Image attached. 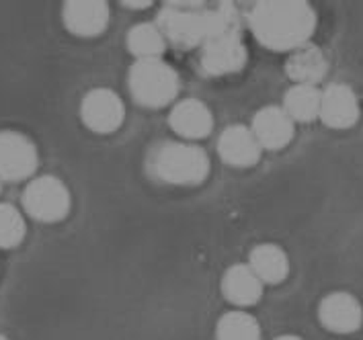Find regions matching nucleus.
Wrapping results in <instances>:
<instances>
[{
    "label": "nucleus",
    "mask_w": 363,
    "mask_h": 340,
    "mask_svg": "<svg viewBox=\"0 0 363 340\" xmlns=\"http://www.w3.org/2000/svg\"><path fill=\"white\" fill-rule=\"evenodd\" d=\"M316 21V11L304 0H263L249 15L250 31L263 47L289 54L310 43Z\"/></svg>",
    "instance_id": "1"
},
{
    "label": "nucleus",
    "mask_w": 363,
    "mask_h": 340,
    "mask_svg": "<svg viewBox=\"0 0 363 340\" xmlns=\"http://www.w3.org/2000/svg\"><path fill=\"white\" fill-rule=\"evenodd\" d=\"M238 25V11L230 2H222L216 8H203L201 2H172L164 4L156 17V27L167 45L172 43L177 50L201 47L213 33Z\"/></svg>",
    "instance_id": "2"
},
{
    "label": "nucleus",
    "mask_w": 363,
    "mask_h": 340,
    "mask_svg": "<svg viewBox=\"0 0 363 340\" xmlns=\"http://www.w3.org/2000/svg\"><path fill=\"white\" fill-rule=\"evenodd\" d=\"M211 162L208 152L193 142H162L148 156V172L172 187H195L208 181Z\"/></svg>",
    "instance_id": "3"
},
{
    "label": "nucleus",
    "mask_w": 363,
    "mask_h": 340,
    "mask_svg": "<svg viewBox=\"0 0 363 340\" xmlns=\"http://www.w3.org/2000/svg\"><path fill=\"white\" fill-rule=\"evenodd\" d=\"M128 86L135 103L148 109H160L179 93V74L164 60H135L128 74Z\"/></svg>",
    "instance_id": "4"
},
{
    "label": "nucleus",
    "mask_w": 363,
    "mask_h": 340,
    "mask_svg": "<svg viewBox=\"0 0 363 340\" xmlns=\"http://www.w3.org/2000/svg\"><path fill=\"white\" fill-rule=\"evenodd\" d=\"M21 201L25 213L41 224H57L66 220L72 209L70 189L54 174H41L31 178L23 191Z\"/></svg>",
    "instance_id": "5"
},
{
    "label": "nucleus",
    "mask_w": 363,
    "mask_h": 340,
    "mask_svg": "<svg viewBox=\"0 0 363 340\" xmlns=\"http://www.w3.org/2000/svg\"><path fill=\"white\" fill-rule=\"evenodd\" d=\"M201 68L210 76L236 74L247 64V45L240 38V27H228L213 33L201 47Z\"/></svg>",
    "instance_id": "6"
},
{
    "label": "nucleus",
    "mask_w": 363,
    "mask_h": 340,
    "mask_svg": "<svg viewBox=\"0 0 363 340\" xmlns=\"http://www.w3.org/2000/svg\"><path fill=\"white\" fill-rule=\"evenodd\" d=\"M39 166L35 144L25 133L0 132V183H19L31 178Z\"/></svg>",
    "instance_id": "7"
},
{
    "label": "nucleus",
    "mask_w": 363,
    "mask_h": 340,
    "mask_svg": "<svg viewBox=\"0 0 363 340\" xmlns=\"http://www.w3.org/2000/svg\"><path fill=\"white\" fill-rule=\"evenodd\" d=\"M80 119L86 130L101 135L117 132L125 119L123 101L111 89H93L80 103Z\"/></svg>",
    "instance_id": "8"
},
{
    "label": "nucleus",
    "mask_w": 363,
    "mask_h": 340,
    "mask_svg": "<svg viewBox=\"0 0 363 340\" xmlns=\"http://www.w3.org/2000/svg\"><path fill=\"white\" fill-rule=\"evenodd\" d=\"M318 322L333 334H353L363 326L362 302L349 291H333L318 303Z\"/></svg>",
    "instance_id": "9"
},
{
    "label": "nucleus",
    "mask_w": 363,
    "mask_h": 340,
    "mask_svg": "<svg viewBox=\"0 0 363 340\" xmlns=\"http://www.w3.org/2000/svg\"><path fill=\"white\" fill-rule=\"evenodd\" d=\"M359 117H362L359 98L349 84L333 82L323 91L318 119L325 123L326 128L351 130L353 125H357Z\"/></svg>",
    "instance_id": "10"
},
{
    "label": "nucleus",
    "mask_w": 363,
    "mask_h": 340,
    "mask_svg": "<svg viewBox=\"0 0 363 340\" xmlns=\"http://www.w3.org/2000/svg\"><path fill=\"white\" fill-rule=\"evenodd\" d=\"M64 27L77 38H96L109 27V4L103 0H70L62 8Z\"/></svg>",
    "instance_id": "11"
},
{
    "label": "nucleus",
    "mask_w": 363,
    "mask_h": 340,
    "mask_svg": "<svg viewBox=\"0 0 363 340\" xmlns=\"http://www.w3.org/2000/svg\"><path fill=\"white\" fill-rule=\"evenodd\" d=\"M250 132L263 150H284L294 140L296 123L281 107L267 105L255 113Z\"/></svg>",
    "instance_id": "12"
},
{
    "label": "nucleus",
    "mask_w": 363,
    "mask_h": 340,
    "mask_svg": "<svg viewBox=\"0 0 363 340\" xmlns=\"http://www.w3.org/2000/svg\"><path fill=\"white\" fill-rule=\"evenodd\" d=\"M220 158L234 169H250L261 160L263 148L247 125H228L218 137Z\"/></svg>",
    "instance_id": "13"
},
{
    "label": "nucleus",
    "mask_w": 363,
    "mask_h": 340,
    "mask_svg": "<svg viewBox=\"0 0 363 340\" xmlns=\"http://www.w3.org/2000/svg\"><path fill=\"white\" fill-rule=\"evenodd\" d=\"M169 125L179 137L195 142L208 137L213 130V115L210 107L199 98H183L172 107Z\"/></svg>",
    "instance_id": "14"
},
{
    "label": "nucleus",
    "mask_w": 363,
    "mask_h": 340,
    "mask_svg": "<svg viewBox=\"0 0 363 340\" xmlns=\"http://www.w3.org/2000/svg\"><path fill=\"white\" fill-rule=\"evenodd\" d=\"M328 72V62L325 52L314 43H306L294 50L286 62V74L294 84H308L318 86Z\"/></svg>",
    "instance_id": "15"
},
{
    "label": "nucleus",
    "mask_w": 363,
    "mask_h": 340,
    "mask_svg": "<svg viewBox=\"0 0 363 340\" xmlns=\"http://www.w3.org/2000/svg\"><path fill=\"white\" fill-rule=\"evenodd\" d=\"M263 289L265 285L261 283V279L250 271L247 263L232 265L222 277V293L238 310L259 303V300L263 298Z\"/></svg>",
    "instance_id": "16"
},
{
    "label": "nucleus",
    "mask_w": 363,
    "mask_h": 340,
    "mask_svg": "<svg viewBox=\"0 0 363 340\" xmlns=\"http://www.w3.org/2000/svg\"><path fill=\"white\" fill-rule=\"evenodd\" d=\"M250 271L261 279L263 285L284 283L289 275V256L281 246L273 242L257 244L249 254Z\"/></svg>",
    "instance_id": "17"
},
{
    "label": "nucleus",
    "mask_w": 363,
    "mask_h": 340,
    "mask_svg": "<svg viewBox=\"0 0 363 340\" xmlns=\"http://www.w3.org/2000/svg\"><path fill=\"white\" fill-rule=\"evenodd\" d=\"M320 96H323V91H318V86L294 84L284 96L281 109L289 115V119L294 123H310V121L318 119Z\"/></svg>",
    "instance_id": "18"
},
{
    "label": "nucleus",
    "mask_w": 363,
    "mask_h": 340,
    "mask_svg": "<svg viewBox=\"0 0 363 340\" xmlns=\"http://www.w3.org/2000/svg\"><path fill=\"white\" fill-rule=\"evenodd\" d=\"M128 50L135 60H162L167 52V41L156 23H138L128 31Z\"/></svg>",
    "instance_id": "19"
},
{
    "label": "nucleus",
    "mask_w": 363,
    "mask_h": 340,
    "mask_svg": "<svg viewBox=\"0 0 363 340\" xmlns=\"http://www.w3.org/2000/svg\"><path fill=\"white\" fill-rule=\"evenodd\" d=\"M263 330L255 316L245 310H232L216 324V340H261Z\"/></svg>",
    "instance_id": "20"
},
{
    "label": "nucleus",
    "mask_w": 363,
    "mask_h": 340,
    "mask_svg": "<svg viewBox=\"0 0 363 340\" xmlns=\"http://www.w3.org/2000/svg\"><path fill=\"white\" fill-rule=\"evenodd\" d=\"M27 222L25 215L11 203H0V250H11L25 240Z\"/></svg>",
    "instance_id": "21"
},
{
    "label": "nucleus",
    "mask_w": 363,
    "mask_h": 340,
    "mask_svg": "<svg viewBox=\"0 0 363 340\" xmlns=\"http://www.w3.org/2000/svg\"><path fill=\"white\" fill-rule=\"evenodd\" d=\"M123 4H125V6H134V11H138V8L142 11V8H146V6H152L150 0H146V2H132V0H125Z\"/></svg>",
    "instance_id": "22"
},
{
    "label": "nucleus",
    "mask_w": 363,
    "mask_h": 340,
    "mask_svg": "<svg viewBox=\"0 0 363 340\" xmlns=\"http://www.w3.org/2000/svg\"><path fill=\"white\" fill-rule=\"evenodd\" d=\"M273 340H304L302 336H298V334H279V336H275Z\"/></svg>",
    "instance_id": "23"
},
{
    "label": "nucleus",
    "mask_w": 363,
    "mask_h": 340,
    "mask_svg": "<svg viewBox=\"0 0 363 340\" xmlns=\"http://www.w3.org/2000/svg\"><path fill=\"white\" fill-rule=\"evenodd\" d=\"M0 340H9V339H6V336H4V334H0Z\"/></svg>",
    "instance_id": "24"
},
{
    "label": "nucleus",
    "mask_w": 363,
    "mask_h": 340,
    "mask_svg": "<svg viewBox=\"0 0 363 340\" xmlns=\"http://www.w3.org/2000/svg\"><path fill=\"white\" fill-rule=\"evenodd\" d=\"M0 191H2V183H0Z\"/></svg>",
    "instance_id": "25"
}]
</instances>
